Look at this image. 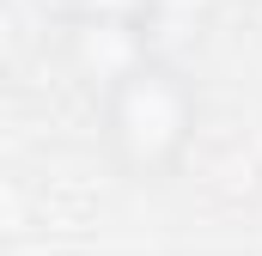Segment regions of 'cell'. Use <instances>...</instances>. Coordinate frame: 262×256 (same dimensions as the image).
I'll use <instances>...</instances> for the list:
<instances>
[{"label": "cell", "mask_w": 262, "mask_h": 256, "mask_svg": "<svg viewBox=\"0 0 262 256\" xmlns=\"http://www.w3.org/2000/svg\"><path fill=\"white\" fill-rule=\"evenodd\" d=\"M201 134V92L171 55L146 49L98 92V140L134 183H165L183 171Z\"/></svg>", "instance_id": "1"}, {"label": "cell", "mask_w": 262, "mask_h": 256, "mask_svg": "<svg viewBox=\"0 0 262 256\" xmlns=\"http://www.w3.org/2000/svg\"><path fill=\"white\" fill-rule=\"evenodd\" d=\"M152 37L146 31H128V25H73V61L92 79V92H104L134 55H146Z\"/></svg>", "instance_id": "2"}, {"label": "cell", "mask_w": 262, "mask_h": 256, "mask_svg": "<svg viewBox=\"0 0 262 256\" xmlns=\"http://www.w3.org/2000/svg\"><path fill=\"white\" fill-rule=\"evenodd\" d=\"M67 25H128L152 37V0H61Z\"/></svg>", "instance_id": "3"}, {"label": "cell", "mask_w": 262, "mask_h": 256, "mask_svg": "<svg viewBox=\"0 0 262 256\" xmlns=\"http://www.w3.org/2000/svg\"><path fill=\"white\" fill-rule=\"evenodd\" d=\"M220 0H152V31H177V37H201L213 25Z\"/></svg>", "instance_id": "4"}, {"label": "cell", "mask_w": 262, "mask_h": 256, "mask_svg": "<svg viewBox=\"0 0 262 256\" xmlns=\"http://www.w3.org/2000/svg\"><path fill=\"white\" fill-rule=\"evenodd\" d=\"M6 189H12V171H0V195ZM18 226H25V214H0V238H12Z\"/></svg>", "instance_id": "5"}]
</instances>
